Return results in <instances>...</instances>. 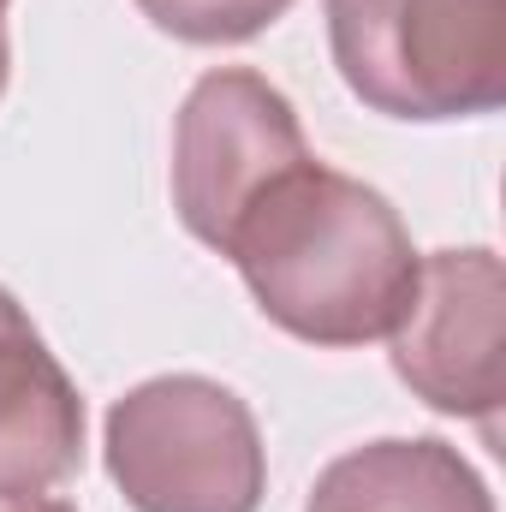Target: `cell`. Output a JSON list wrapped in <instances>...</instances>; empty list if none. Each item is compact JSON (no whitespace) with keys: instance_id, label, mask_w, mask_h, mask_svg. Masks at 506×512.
<instances>
[{"instance_id":"1","label":"cell","mask_w":506,"mask_h":512,"mask_svg":"<svg viewBox=\"0 0 506 512\" xmlns=\"http://www.w3.org/2000/svg\"><path fill=\"white\" fill-rule=\"evenodd\" d=\"M221 256L239 262L262 316L310 346L387 340L423 268L393 203L316 155L262 185Z\"/></svg>"},{"instance_id":"2","label":"cell","mask_w":506,"mask_h":512,"mask_svg":"<svg viewBox=\"0 0 506 512\" xmlns=\"http://www.w3.org/2000/svg\"><path fill=\"white\" fill-rule=\"evenodd\" d=\"M328 42L387 120H471L506 96V0H328Z\"/></svg>"},{"instance_id":"3","label":"cell","mask_w":506,"mask_h":512,"mask_svg":"<svg viewBox=\"0 0 506 512\" xmlns=\"http://www.w3.org/2000/svg\"><path fill=\"white\" fill-rule=\"evenodd\" d=\"M108 471L137 512H256L268 459L251 405L209 376H155L108 411Z\"/></svg>"},{"instance_id":"4","label":"cell","mask_w":506,"mask_h":512,"mask_svg":"<svg viewBox=\"0 0 506 512\" xmlns=\"http://www.w3.org/2000/svg\"><path fill=\"white\" fill-rule=\"evenodd\" d=\"M304 131L292 102L251 66H221L197 78V90L179 108V137H173V203L179 221L227 251L239 215L262 197L268 179L298 167Z\"/></svg>"},{"instance_id":"5","label":"cell","mask_w":506,"mask_h":512,"mask_svg":"<svg viewBox=\"0 0 506 512\" xmlns=\"http://www.w3.org/2000/svg\"><path fill=\"white\" fill-rule=\"evenodd\" d=\"M393 370L417 399L477 417L495 435L506 399V274L495 251H435L417 268V298L387 334Z\"/></svg>"},{"instance_id":"6","label":"cell","mask_w":506,"mask_h":512,"mask_svg":"<svg viewBox=\"0 0 506 512\" xmlns=\"http://www.w3.org/2000/svg\"><path fill=\"white\" fill-rule=\"evenodd\" d=\"M84 465V399L0 292V501H42Z\"/></svg>"},{"instance_id":"7","label":"cell","mask_w":506,"mask_h":512,"mask_svg":"<svg viewBox=\"0 0 506 512\" xmlns=\"http://www.w3.org/2000/svg\"><path fill=\"white\" fill-rule=\"evenodd\" d=\"M304 512H495V501L447 441H370L316 477Z\"/></svg>"},{"instance_id":"8","label":"cell","mask_w":506,"mask_h":512,"mask_svg":"<svg viewBox=\"0 0 506 512\" xmlns=\"http://www.w3.org/2000/svg\"><path fill=\"white\" fill-rule=\"evenodd\" d=\"M143 18L179 42H245L256 30H268L292 0H137Z\"/></svg>"},{"instance_id":"9","label":"cell","mask_w":506,"mask_h":512,"mask_svg":"<svg viewBox=\"0 0 506 512\" xmlns=\"http://www.w3.org/2000/svg\"><path fill=\"white\" fill-rule=\"evenodd\" d=\"M12 512H78V507H66V501H18Z\"/></svg>"},{"instance_id":"10","label":"cell","mask_w":506,"mask_h":512,"mask_svg":"<svg viewBox=\"0 0 506 512\" xmlns=\"http://www.w3.org/2000/svg\"><path fill=\"white\" fill-rule=\"evenodd\" d=\"M6 6L12 0H0V90H6Z\"/></svg>"}]
</instances>
